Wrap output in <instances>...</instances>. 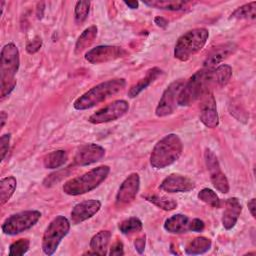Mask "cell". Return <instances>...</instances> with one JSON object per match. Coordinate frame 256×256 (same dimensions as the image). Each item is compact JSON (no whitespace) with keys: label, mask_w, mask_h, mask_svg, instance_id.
I'll return each instance as SVG.
<instances>
[{"label":"cell","mask_w":256,"mask_h":256,"mask_svg":"<svg viewBox=\"0 0 256 256\" xmlns=\"http://www.w3.org/2000/svg\"><path fill=\"white\" fill-rule=\"evenodd\" d=\"M101 208V202L96 199H90L78 203L71 211V223L76 225L93 217Z\"/></svg>","instance_id":"2e32d148"},{"label":"cell","mask_w":256,"mask_h":256,"mask_svg":"<svg viewBox=\"0 0 256 256\" xmlns=\"http://www.w3.org/2000/svg\"><path fill=\"white\" fill-rule=\"evenodd\" d=\"M68 160V155L64 150H56L47 154L44 158V166L47 169H57Z\"/></svg>","instance_id":"484cf974"},{"label":"cell","mask_w":256,"mask_h":256,"mask_svg":"<svg viewBox=\"0 0 256 256\" xmlns=\"http://www.w3.org/2000/svg\"><path fill=\"white\" fill-rule=\"evenodd\" d=\"M183 79H178L170 83L163 92L158 105L155 110V114L158 117H165L172 114L178 104L179 94L184 86Z\"/></svg>","instance_id":"9c48e42d"},{"label":"cell","mask_w":256,"mask_h":256,"mask_svg":"<svg viewBox=\"0 0 256 256\" xmlns=\"http://www.w3.org/2000/svg\"><path fill=\"white\" fill-rule=\"evenodd\" d=\"M142 222L137 217H130L119 224V230L123 234H131L142 230Z\"/></svg>","instance_id":"4dcf8cb0"},{"label":"cell","mask_w":256,"mask_h":256,"mask_svg":"<svg viewBox=\"0 0 256 256\" xmlns=\"http://www.w3.org/2000/svg\"><path fill=\"white\" fill-rule=\"evenodd\" d=\"M10 137L11 135L8 134H4L1 136L0 138V153H1V160H4L8 149H9V143H10Z\"/></svg>","instance_id":"d590c367"},{"label":"cell","mask_w":256,"mask_h":256,"mask_svg":"<svg viewBox=\"0 0 256 256\" xmlns=\"http://www.w3.org/2000/svg\"><path fill=\"white\" fill-rule=\"evenodd\" d=\"M199 117L200 121L208 128H215L219 124L216 101L213 94L209 91L202 97Z\"/></svg>","instance_id":"9a60e30c"},{"label":"cell","mask_w":256,"mask_h":256,"mask_svg":"<svg viewBox=\"0 0 256 256\" xmlns=\"http://www.w3.org/2000/svg\"><path fill=\"white\" fill-rule=\"evenodd\" d=\"M124 3H125L129 8H131V9H137V8H138V5H139L138 1H125Z\"/></svg>","instance_id":"ee69618b"},{"label":"cell","mask_w":256,"mask_h":256,"mask_svg":"<svg viewBox=\"0 0 256 256\" xmlns=\"http://www.w3.org/2000/svg\"><path fill=\"white\" fill-rule=\"evenodd\" d=\"M256 2H250L238 7L230 15V19H255L256 17Z\"/></svg>","instance_id":"f1b7e54d"},{"label":"cell","mask_w":256,"mask_h":256,"mask_svg":"<svg viewBox=\"0 0 256 256\" xmlns=\"http://www.w3.org/2000/svg\"><path fill=\"white\" fill-rule=\"evenodd\" d=\"M183 150L181 139L176 134H168L154 146L150 155V164L156 169L165 168L179 159Z\"/></svg>","instance_id":"3957f363"},{"label":"cell","mask_w":256,"mask_h":256,"mask_svg":"<svg viewBox=\"0 0 256 256\" xmlns=\"http://www.w3.org/2000/svg\"><path fill=\"white\" fill-rule=\"evenodd\" d=\"M126 86V81L123 78H115L104 81L92 87L79 98H77L73 106L76 110L90 109L99 103L105 101L111 96L120 92Z\"/></svg>","instance_id":"7a4b0ae2"},{"label":"cell","mask_w":256,"mask_h":256,"mask_svg":"<svg viewBox=\"0 0 256 256\" xmlns=\"http://www.w3.org/2000/svg\"><path fill=\"white\" fill-rule=\"evenodd\" d=\"M105 156V149L95 143H89L81 146L75 156L74 163L79 166H87L100 161Z\"/></svg>","instance_id":"4fadbf2b"},{"label":"cell","mask_w":256,"mask_h":256,"mask_svg":"<svg viewBox=\"0 0 256 256\" xmlns=\"http://www.w3.org/2000/svg\"><path fill=\"white\" fill-rule=\"evenodd\" d=\"M162 74V70L158 67H153L147 71V74L144 78L140 79L136 84H134L128 91V96L130 98H134L138 96L143 90H145L151 83H153L160 75Z\"/></svg>","instance_id":"44dd1931"},{"label":"cell","mask_w":256,"mask_h":256,"mask_svg":"<svg viewBox=\"0 0 256 256\" xmlns=\"http://www.w3.org/2000/svg\"><path fill=\"white\" fill-rule=\"evenodd\" d=\"M143 3L149 7L170 11L186 10L195 4V2L184 0H144Z\"/></svg>","instance_id":"ffe728a7"},{"label":"cell","mask_w":256,"mask_h":256,"mask_svg":"<svg viewBox=\"0 0 256 256\" xmlns=\"http://www.w3.org/2000/svg\"><path fill=\"white\" fill-rule=\"evenodd\" d=\"M42 46V40L40 37L36 36L35 38H33L32 40H30L27 45H26V51L29 53V54H34L36 53L37 51H39V49L41 48Z\"/></svg>","instance_id":"e575fe53"},{"label":"cell","mask_w":256,"mask_h":256,"mask_svg":"<svg viewBox=\"0 0 256 256\" xmlns=\"http://www.w3.org/2000/svg\"><path fill=\"white\" fill-rule=\"evenodd\" d=\"M128 110L129 104L126 100H116L94 112L88 118V121L92 124H102L115 121L125 115Z\"/></svg>","instance_id":"30bf717a"},{"label":"cell","mask_w":256,"mask_h":256,"mask_svg":"<svg viewBox=\"0 0 256 256\" xmlns=\"http://www.w3.org/2000/svg\"><path fill=\"white\" fill-rule=\"evenodd\" d=\"M255 201H256V199L252 198V199H250V201L247 204L248 205V209H249V211H250V213H251L253 218L256 217L255 216Z\"/></svg>","instance_id":"60d3db41"},{"label":"cell","mask_w":256,"mask_h":256,"mask_svg":"<svg viewBox=\"0 0 256 256\" xmlns=\"http://www.w3.org/2000/svg\"><path fill=\"white\" fill-rule=\"evenodd\" d=\"M97 27L95 25L90 26L88 28H86L81 35L78 37L76 44H75V53L79 54L81 53L83 50L87 49L95 40L96 36H97Z\"/></svg>","instance_id":"cb8c5ba5"},{"label":"cell","mask_w":256,"mask_h":256,"mask_svg":"<svg viewBox=\"0 0 256 256\" xmlns=\"http://www.w3.org/2000/svg\"><path fill=\"white\" fill-rule=\"evenodd\" d=\"M30 242L28 239H19L13 242L9 247L10 256H20L24 255L29 250Z\"/></svg>","instance_id":"d6a6232c"},{"label":"cell","mask_w":256,"mask_h":256,"mask_svg":"<svg viewBox=\"0 0 256 256\" xmlns=\"http://www.w3.org/2000/svg\"><path fill=\"white\" fill-rule=\"evenodd\" d=\"M17 181L13 176H7L0 180V203L4 205L13 195L16 189Z\"/></svg>","instance_id":"4316f807"},{"label":"cell","mask_w":256,"mask_h":256,"mask_svg":"<svg viewBox=\"0 0 256 256\" xmlns=\"http://www.w3.org/2000/svg\"><path fill=\"white\" fill-rule=\"evenodd\" d=\"M214 80L220 85L224 86L226 85L232 76V68L231 66L227 64H221L219 65L213 72Z\"/></svg>","instance_id":"f546056e"},{"label":"cell","mask_w":256,"mask_h":256,"mask_svg":"<svg viewBox=\"0 0 256 256\" xmlns=\"http://www.w3.org/2000/svg\"><path fill=\"white\" fill-rule=\"evenodd\" d=\"M0 60V95L1 99L8 96L16 86L15 75L19 69V50L14 43H8L1 50Z\"/></svg>","instance_id":"6da1fadb"},{"label":"cell","mask_w":256,"mask_h":256,"mask_svg":"<svg viewBox=\"0 0 256 256\" xmlns=\"http://www.w3.org/2000/svg\"><path fill=\"white\" fill-rule=\"evenodd\" d=\"M204 222L198 218H195L191 221H189V231L193 232H201L204 229Z\"/></svg>","instance_id":"8d00e7d4"},{"label":"cell","mask_w":256,"mask_h":256,"mask_svg":"<svg viewBox=\"0 0 256 256\" xmlns=\"http://www.w3.org/2000/svg\"><path fill=\"white\" fill-rule=\"evenodd\" d=\"M197 197H198L199 200H201L202 202L210 205L211 207H214V208H219L220 207V199L212 189H209V188L202 189L198 193Z\"/></svg>","instance_id":"1f68e13d"},{"label":"cell","mask_w":256,"mask_h":256,"mask_svg":"<svg viewBox=\"0 0 256 256\" xmlns=\"http://www.w3.org/2000/svg\"><path fill=\"white\" fill-rule=\"evenodd\" d=\"M111 238V233L107 230H102L95 234L90 240V249L93 254L105 255Z\"/></svg>","instance_id":"603a6c76"},{"label":"cell","mask_w":256,"mask_h":256,"mask_svg":"<svg viewBox=\"0 0 256 256\" xmlns=\"http://www.w3.org/2000/svg\"><path fill=\"white\" fill-rule=\"evenodd\" d=\"M40 218L41 212L38 210L21 211L6 218L1 229L4 234L16 235L32 228Z\"/></svg>","instance_id":"ba28073f"},{"label":"cell","mask_w":256,"mask_h":256,"mask_svg":"<svg viewBox=\"0 0 256 256\" xmlns=\"http://www.w3.org/2000/svg\"><path fill=\"white\" fill-rule=\"evenodd\" d=\"M205 163L210 173V179L213 186L221 193L229 192V183L225 174L221 171L218 159L214 152L210 149L205 150Z\"/></svg>","instance_id":"7c38bea8"},{"label":"cell","mask_w":256,"mask_h":256,"mask_svg":"<svg viewBox=\"0 0 256 256\" xmlns=\"http://www.w3.org/2000/svg\"><path fill=\"white\" fill-rule=\"evenodd\" d=\"M145 236H141L137 239H135L134 241V246H135V249L137 250L138 253H143L144 251V248H145Z\"/></svg>","instance_id":"f35d334b"},{"label":"cell","mask_w":256,"mask_h":256,"mask_svg":"<svg viewBox=\"0 0 256 256\" xmlns=\"http://www.w3.org/2000/svg\"><path fill=\"white\" fill-rule=\"evenodd\" d=\"M145 199L149 202H151L152 204H154L155 206L166 210V211H170L173 210L177 207V201L175 199L172 198H168L166 196L163 195H157V194H149L145 196Z\"/></svg>","instance_id":"83f0119b"},{"label":"cell","mask_w":256,"mask_h":256,"mask_svg":"<svg viewBox=\"0 0 256 256\" xmlns=\"http://www.w3.org/2000/svg\"><path fill=\"white\" fill-rule=\"evenodd\" d=\"M154 22H155V24H156L157 26H159L160 28H164V29H165V28L168 26V21H167L165 18L160 17V16L155 17V18H154Z\"/></svg>","instance_id":"ab89813d"},{"label":"cell","mask_w":256,"mask_h":256,"mask_svg":"<svg viewBox=\"0 0 256 256\" xmlns=\"http://www.w3.org/2000/svg\"><path fill=\"white\" fill-rule=\"evenodd\" d=\"M89 9H90L89 1H78L74 9L75 21L77 23H82L83 21H85V19L89 14Z\"/></svg>","instance_id":"836d02e7"},{"label":"cell","mask_w":256,"mask_h":256,"mask_svg":"<svg viewBox=\"0 0 256 256\" xmlns=\"http://www.w3.org/2000/svg\"><path fill=\"white\" fill-rule=\"evenodd\" d=\"M212 242L206 237H196L188 243L185 248V253L189 255H198L207 252L211 248Z\"/></svg>","instance_id":"d4e9b609"},{"label":"cell","mask_w":256,"mask_h":256,"mask_svg":"<svg viewBox=\"0 0 256 256\" xmlns=\"http://www.w3.org/2000/svg\"><path fill=\"white\" fill-rule=\"evenodd\" d=\"M70 230L69 220L62 216H56L46 227L42 237V250L46 255H52L57 250L61 240Z\"/></svg>","instance_id":"52a82bcc"},{"label":"cell","mask_w":256,"mask_h":256,"mask_svg":"<svg viewBox=\"0 0 256 256\" xmlns=\"http://www.w3.org/2000/svg\"><path fill=\"white\" fill-rule=\"evenodd\" d=\"M126 55L127 51L120 46L100 45L87 51L85 54V59L92 64H100L122 58Z\"/></svg>","instance_id":"8fae6325"},{"label":"cell","mask_w":256,"mask_h":256,"mask_svg":"<svg viewBox=\"0 0 256 256\" xmlns=\"http://www.w3.org/2000/svg\"><path fill=\"white\" fill-rule=\"evenodd\" d=\"M242 211V206L236 197H231L226 200L225 203V210L222 217V224L223 227L227 230L232 229Z\"/></svg>","instance_id":"ac0fdd59"},{"label":"cell","mask_w":256,"mask_h":256,"mask_svg":"<svg viewBox=\"0 0 256 256\" xmlns=\"http://www.w3.org/2000/svg\"><path fill=\"white\" fill-rule=\"evenodd\" d=\"M195 184L192 179L179 174H171L167 176L160 184V189L168 193L189 192L194 189Z\"/></svg>","instance_id":"e0dca14e"},{"label":"cell","mask_w":256,"mask_h":256,"mask_svg":"<svg viewBox=\"0 0 256 256\" xmlns=\"http://www.w3.org/2000/svg\"><path fill=\"white\" fill-rule=\"evenodd\" d=\"M189 218L183 214H176L168 219L164 223V229L172 234H181L189 231Z\"/></svg>","instance_id":"7402d4cb"},{"label":"cell","mask_w":256,"mask_h":256,"mask_svg":"<svg viewBox=\"0 0 256 256\" xmlns=\"http://www.w3.org/2000/svg\"><path fill=\"white\" fill-rule=\"evenodd\" d=\"M235 49H236V46L233 43H225L223 45L215 47L204 60V63H203L204 68L212 69L213 66H215L216 64H219L224 59L229 57L234 52Z\"/></svg>","instance_id":"d6986e66"},{"label":"cell","mask_w":256,"mask_h":256,"mask_svg":"<svg viewBox=\"0 0 256 256\" xmlns=\"http://www.w3.org/2000/svg\"><path fill=\"white\" fill-rule=\"evenodd\" d=\"M140 186V177L137 173H131L120 185L117 195H116V204L125 205L134 200L137 192L139 191Z\"/></svg>","instance_id":"5bb4252c"},{"label":"cell","mask_w":256,"mask_h":256,"mask_svg":"<svg viewBox=\"0 0 256 256\" xmlns=\"http://www.w3.org/2000/svg\"><path fill=\"white\" fill-rule=\"evenodd\" d=\"M7 118H8V115L6 114V112H5V111H1V113H0V121H1L0 128H3V127H4Z\"/></svg>","instance_id":"7bdbcfd3"},{"label":"cell","mask_w":256,"mask_h":256,"mask_svg":"<svg viewBox=\"0 0 256 256\" xmlns=\"http://www.w3.org/2000/svg\"><path fill=\"white\" fill-rule=\"evenodd\" d=\"M213 72L212 69L203 68L194 73L184 84L178 97V105L188 106L203 97L214 80Z\"/></svg>","instance_id":"277c9868"},{"label":"cell","mask_w":256,"mask_h":256,"mask_svg":"<svg viewBox=\"0 0 256 256\" xmlns=\"http://www.w3.org/2000/svg\"><path fill=\"white\" fill-rule=\"evenodd\" d=\"M109 254H110L111 256H112V255H116V256L123 255V254H124V250H123V244H122V242L117 241V242L111 247V250H110Z\"/></svg>","instance_id":"74e56055"},{"label":"cell","mask_w":256,"mask_h":256,"mask_svg":"<svg viewBox=\"0 0 256 256\" xmlns=\"http://www.w3.org/2000/svg\"><path fill=\"white\" fill-rule=\"evenodd\" d=\"M209 32L205 28H194L182 34L174 47V57L180 61H187L198 53L206 44Z\"/></svg>","instance_id":"8992f818"},{"label":"cell","mask_w":256,"mask_h":256,"mask_svg":"<svg viewBox=\"0 0 256 256\" xmlns=\"http://www.w3.org/2000/svg\"><path fill=\"white\" fill-rule=\"evenodd\" d=\"M109 172L110 167L107 165L93 168L81 176H77L66 181L63 185V192L71 196L82 195L90 192L97 188L107 178Z\"/></svg>","instance_id":"5b68a950"},{"label":"cell","mask_w":256,"mask_h":256,"mask_svg":"<svg viewBox=\"0 0 256 256\" xmlns=\"http://www.w3.org/2000/svg\"><path fill=\"white\" fill-rule=\"evenodd\" d=\"M44 7H45V4L43 2L37 4V17H38V19H41L43 17Z\"/></svg>","instance_id":"b9f144b4"}]
</instances>
